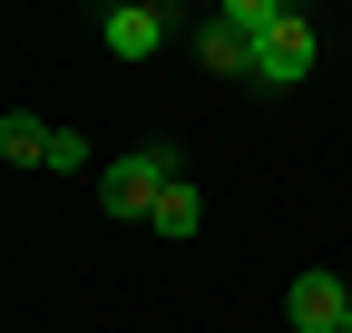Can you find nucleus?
<instances>
[{
    "instance_id": "nucleus-1",
    "label": "nucleus",
    "mask_w": 352,
    "mask_h": 333,
    "mask_svg": "<svg viewBox=\"0 0 352 333\" xmlns=\"http://www.w3.org/2000/svg\"><path fill=\"white\" fill-rule=\"evenodd\" d=\"M166 186H186V166H176V147H166V138H147V147H127V157H108V166H98V216L147 226Z\"/></svg>"
},
{
    "instance_id": "nucleus-2",
    "label": "nucleus",
    "mask_w": 352,
    "mask_h": 333,
    "mask_svg": "<svg viewBox=\"0 0 352 333\" xmlns=\"http://www.w3.org/2000/svg\"><path fill=\"white\" fill-rule=\"evenodd\" d=\"M284 323H294V333H352V284H342L333 265H303V275L284 284Z\"/></svg>"
},
{
    "instance_id": "nucleus-3",
    "label": "nucleus",
    "mask_w": 352,
    "mask_h": 333,
    "mask_svg": "<svg viewBox=\"0 0 352 333\" xmlns=\"http://www.w3.org/2000/svg\"><path fill=\"white\" fill-rule=\"evenodd\" d=\"M166 30H186V10H166V0H118V10H98L108 59H157Z\"/></svg>"
},
{
    "instance_id": "nucleus-4",
    "label": "nucleus",
    "mask_w": 352,
    "mask_h": 333,
    "mask_svg": "<svg viewBox=\"0 0 352 333\" xmlns=\"http://www.w3.org/2000/svg\"><path fill=\"white\" fill-rule=\"evenodd\" d=\"M314 59H323V30L294 10L274 39H264V59H254V89H303V78H314Z\"/></svg>"
},
{
    "instance_id": "nucleus-5",
    "label": "nucleus",
    "mask_w": 352,
    "mask_h": 333,
    "mask_svg": "<svg viewBox=\"0 0 352 333\" xmlns=\"http://www.w3.org/2000/svg\"><path fill=\"white\" fill-rule=\"evenodd\" d=\"M196 59L215 69V78H254V59H264V39H245L226 10H215V20H196Z\"/></svg>"
},
{
    "instance_id": "nucleus-6",
    "label": "nucleus",
    "mask_w": 352,
    "mask_h": 333,
    "mask_svg": "<svg viewBox=\"0 0 352 333\" xmlns=\"http://www.w3.org/2000/svg\"><path fill=\"white\" fill-rule=\"evenodd\" d=\"M50 118H30V108H0V157H10V166H50Z\"/></svg>"
},
{
    "instance_id": "nucleus-7",
    "label": "nucleus",
    "mask_w": 352,
    "mask_h": 333,
    "mask_svg": "<svg viewBox=\"0 0 352 333\" xmlns=\"http://www.w3.org/2000/svg\"><path fill=\"white\" fill-rule=\"evenodd\" d=\"M147 226H157L166 245H186V235L206 226V196H196V186H166V196H157V216H147Z\"/></svg>"
},
{
    "instance_id": "nucleus-8",
    "label": "nucleus",
    "mask_w": 352,
    "mask_h": 333,
    "mask_svg": "<svg viewBox=\"0 0 352 333\" xmlns=\"http://www.w3.org/2000/svg\"><path fill=\"white\" fill-rule=\"evenodd\" d=\"M226 20H235L245 39H274V30L294 20V0H226Z\"/></svg>"
},
{
    "instance_id": "nucleus-9",
    "label": "nucleus",
    "mask_w": 352,
    "mask_h": 333,
    "mask_svg": "<svg viewBox=\"0 0 352 333\" xmlns=\"http://www.w3.org/2000/svg\"><path fill=\"white\" fill-rule=\"evenodd\" d=\"M50 166H59V177H78V166H88V138H78V128H59V138H50Z\"/></svg>"
}]
</instances>
